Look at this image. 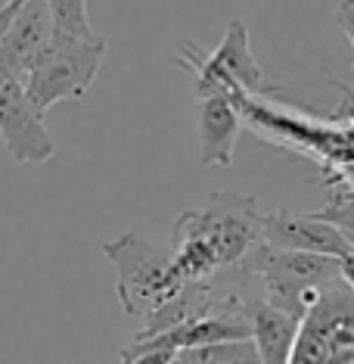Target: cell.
Returning a JSON list of instances; mask_svg holds the SVG:
<instances>
[{
    "instance_id": "1",
    "label": "cell",
    "mask_w": 354,
    "mask_h": 364,
    "mask_svg": "<svg viewBox=\"0 0 354 364\" xmlns=\"http://www.w3.org/2000/svg\"><path fill=\"white\" fill-rule=\"evenodd\" d=\"M261 200L240 190H215L202 209L180 212L171 240L180 280L196 284L227 268H240L261 243Z\"/></svg>"
},
{
    "instance_id": "2",
    "label": "cell",
    "mask_w": 354,
    "mask_h": 364,
    "mask_svg": "<svg viewBox=\"0 0 354 364\" xmlns=\"http://www.w3.org/2000/svg\"><path fill=\"white\" fill-rule=\"evenodd\" d=\"M100 252L115 268V293L128 318H150L187 284L177 274L175 250L140 237L137 230H125L121 237L106 240Z\"/></svg>"
},
{
    "instance_id": "3",
    "label": "cell",
    "mask_w": 354,
    "mask_h": 364,
    "mask_svg": "<svg viewBox=\"0 0 354 364\" xmlns=\"http://www.w3.org/2000/svg\"><path fill=\"white\" fill-rule=\"evenodd\" d=\"M240 268L261 284V299L280 311H286L295 321H304V314L317 305L320 293L333 280L342 277L339 259L274 250L265 240L245 255Z\"/></svg>"
},
{
    "instance_id": "4",
    "label": "cell",
    "mask_w": 354,
    "mask_h": 364,
    "mask_svg": "<svg viewBox=\"0 0 354 364\" xmlns=\"http://www.w3.org/2000/svg\"><path fill=\"white\" fill-rule=\"evenodd\" d=\"M106 53H109V38L103 35L94 41L53 35L26 75V94L31 106L47 115V109H53L56 103L87 97L106 63Z\"/></svg>"
},
{
    "instance_id": "5",
    "label": "cell",
    "mask_w": 354,
    "mask_h": 364,
    "mask_svg": "<svg viewBox=\"0 0 354 364\" xmlns=\"http://www.w3.org/2000/svg\"><path fill=\"white\" fill-rule=\"evenodd\" d=\"M177 63L193 72V94L205 97H236L265 90V72L249 44V28L243 19H233L211 53H202L193 41L177 44Z\"/></svg>"
},
{
    "instance_id": "6",
    "label": "cell",
    "mask_w": 354,
    "mask_h": 364,
    "mask_svg": "<svg viewBox=\"0 0 354 364\" xmlns=\"http://www.w3.org/2000/svg\"><path fill=\"white\" fill-rule=\"evenodd\" d=\"M289 364H354V289L342 277L304 314Z\"/></svg>"
},
{
    "instance_id": "7",
    "label": "cell",
    "mask_w": 354,
    "mask_h": 364,
    "mask_svg": "<svg viewBox=\"0 0 354 364\" xmlns=\"http://www.w3.org/2000/svg\"><path fill=\"white\" fill-rule=\"evenodd\" d=\"M0 140L19 165H44L53 159L56 140L44 125V115L31 106L26 78L0 69Z\"/></svg>"
},
{
    "instance_id": "8",
    "label": "cell",
    "mask_w": 354,
    "mask_h": 364,
    "mask_svg": "<svg viewBox=\"0 0 354 364\" xmlns=\"http://www.w3.org/2000/svg\"><path fill=\"white\" fill-rule=\"evenodd\" d=\"M261 240L267 246H274V250L326 255V259H339V262L354 252V243L336 225L317 218V215H299L289 209L265 212Z\"/></svg>"
},
{
    "instance_id": "9",
    "label": "cell",
    "mask_w": 354,
    "mask_h": 364,
    "mask_svg": "<svg viewBox=\"0 0 354 364\" xmlns=\"http://www.w3.org/2000/svg\"><path fill=\"white\" fill-rule=\"evenodd\" d=\"M243 131V112L233 97H205L196 106V137H199V162L205 168H227L233 162L236 140Z\"/></svg>"
},
{
    "instance_id": "10",
    "label": "cell",
    "mask_w": 354,
    "mask_h": 364,
    "mask_svg": "<svg viewBox=\"0 0 354 364\" xmlns=\"http://www.w3.org/2000/svg\"><path fill=\"white\" fill-rule=\"evenodd\" d=\"M53 35L56 31H53V19L47 4L44 0H26L22 10L16 13V19L10 22V28H6L4 44H0V69L26 78L31 63L50 44Z\"/></svg>"
},
{
    "instance_id": "11",
    "label": "cell",
    "mask_w": 354,
    "mask_h": 364,
    "mask_svg": "<svg viewBox=\"0 0 354 364\" xmlns=\"http://www.w3.org/2000/svg\"><path fill=\"white\" fill-rule=\"evenodd\" d=\"M245 318L252 327V346L261 364H289L302 321L289 318L286 311L274 309L261 299V293L245 296Z\"/></svg>"
},
{
    "instance_id": "12",
    "label": "cell",
    "mask_w": 354,
    "mask_h": 364,
    "mask_svg": "<svg viewBox=\"0 0 354 364\" xmlns=\"http://www.w3.org/2000/svg\"><path fill=\"white\" fill-rule=\"evenodd\" d=\"M175 364H261L252 339L245 343H221V346H202V349H184L177 352Z\"/></svg>"
},
{
    "instance_id": "13",
    "label": "cell",
    "mask_w": 354,
    "mask_h": 364,
    "mask_svg": "<svg viewBox=\"0 0 354 364\" xmlns=\"http://www.w3.org/2000/svg\"><path fill=\"white\" fill-rule=\"evenodd\" d=\"M47 10H50L53 19V31L65 38H84L94 41L100 38L90 26V16H87V0H44Z\"/></svg>"
},
{
    "instance_id": "14",
    "label": "cell",
    "mask_w": 354,
    "mask_h": 364,
    "mask_svg": "<svg viewBox=\"0 0 354 364\" xmlns=\"http://www.w3.org/2000/svg\"><path fill=\"white\" fill-rule=\"evenodd\" d=\"M336 22H339L342 35L348 38V44L354 50V0H339V6H336Z\"/></svg>"
},
{
    "instance_id": "15",
    "label": "cell",
    "mask_w": 354,
    "mask_h": 364,
    "mask_svg": "<svg viewBox=\"0 0 354 364\" xmlns=\"http://www.w3.org/2000/svg\"><path fill=\"white\" fill-rule=\"evenodd\" d=\"M22 4H26V0H10V4H4V6H0V44H4L6 28H10V22L16 19V13L22 10Z\"/></svg>"
},
{
    "instance_id": "16",
    "label": "cell",
    "mask_w": 354,
    "mask_h": 364,
    "mask_svg": "<svg viewBox=\"0 0 354 364\" xmlns=\"http://www.w3.org/2000/svg\"><path fill=\"white\" fill-rule=\"evenodd\" d=\"M339 271H342V280L354 289V252L351 255H345V259L339 262Z\"/></svg>"
},
{
    "instance_id": "17",
    "label": "cell",
    "mask_w": 354,
    "mask_h": 364,
    "mask_svg": "<svg viewBox=\"0 0 354 364\" xmlns=\"http://www.w3.org/2000/svg\"><path fill=\"white\" fill-rule=\"evenodd\" d=\"M4 4H10V0H4Z\"/></svg>"
},
{
    "instance_id": "18",
    "label": "cell",
    "mask_w": 354,
    "mask_h": 364,
    "mask_svg": "<svg viewBox=\"0 0 354 364\" xmlns=\"http://www.w3.org/2000/svg\"><path fill=\"white\" fill-rule=\"evenodd\" d=\"M0 6H4V0H0Z\"/></svg>"
}]
</instances>
